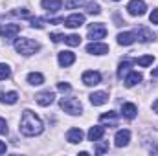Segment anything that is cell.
<instances>
[{"label": "cell", "mask_w": 158, "mask_h": 156, "mask_svg": "<svg viewBox=\"0 0 158 156\" xmlns=\"http://www.w3.org/2000/svg\"><path fill=\"white\" fill-rule=\"evenodd\" d=\"M40 6L48 11V13H55L63 7V0H42Z\"/></svg>", "instance_id": "obj_14"}, {"label": "cell", "mask_w": 158, "mask_h": 156, "mask_svg": "<svg viewBox=\"0 0 158 156\" xmlns=\"http://www.w3.org/2000/svg\"><path fill=\"white\" fill-rule=\"evenodd\" d=\"M39 42L33 39H28V37H24V39H19L15 42V50L19 51V53H22V55H31V53H35L37 50H39Z\"/></svg>", "instance_id": "obj_2"}, {"label": "cell", "mask_w": 158, "mask_h": 156, "mask_svg": "<svg viewBox=\"0 0 158 156\" xmlns=\"http://www.w3.org/2000/svg\"><path fill=\"white\" fill-rule=\"evenodd\" d=\"M57 88H59L61 92H68V90H70V84H68V83H59Z\"/></svg>", "instance_id": "obj_34"}, {"label": "cell", "mask_w": 158, "mask_h": 156, "mask_svg": "<svg viewBox=\"0 0 158 156\" xmlns=\"http://www.w3.org/2000/svg\"><path fill=\"white\" fill-rule=\"evenodd\" d=\"M0 134H7V123L4 117H0Z\"/></svg>", "instance_id": "obj_33"}, {"label": "cell", "mask_w": 158, "mask_h": 156, "mask_svg": "<svg viewBox=\"0 0 158 156\" xmlns=\"http://www.w3.org/2000/svg\"><path fill=\"white\" fill-rule=\"evenodd\" d=\"M64 42H66L68 46H79V42H81V37H79V35H76V33H72V35L64 37Z\"/></svg>", "instance_id": "obj_26"}, {"label": "cell", "mask_w": 158, "mask_h": 156, "mask_svg": "<svg viewBox=\"0 0 158 156\" xmlns=\"http://www.w3.org/2000/svg\"><path fill=\"white\" fill-rule=\"evenodd\" d=\"M105 151H109V143H107V142H105V143H98V145H96V153H98V154H103Z\"/></svg>", "instance_id": "obj_32"}, {"label": "cell", "mask_w": 158, "mask_h": 156, "mask_svg": "<svg viewBox=\"0 0 158 156\" xmlns=\"http://www.w3.org/2000/svg\"><path fill=\"white\" fill-rule=\"evenodd\" d=\"M9 76H11L9 66H7V64H4V63H0V81H6Z\"/></svg>", "instance_id": "obj_27"}, {"label": "cell", "mask_w": 158, "mask_h": 156, "mask_svg": "<svg viewBox=\"0 0 158 156\" xmlns=\"http://www.w3.org/2000/svg\"><path fill=\"white\" fill-rule=\"evenodd\" d=\"M19 33H20V26L19 24H4L0 28V35L4 37V40H13Z\"/></svg>", "instance_id": "obj_4"}, {"label": "cell", "mask_w": 158, "mask_h": 156, "mask_svg": "<svg viewBox=\"0 0 158 156\" xmlns=\"http://www.w3.org/2000/svg\"><path fill=\"white\" fill-rule=\"evenodd\" d=\"M129 140H131V132H129L127 129L118 130L116 136H114V143H116V147H125V145L129 143Z\"/></svg>", "instance_id": "obj_12"}, {"label": "cell", "mask_w": 158, "mask_h": 156, "mask_svg": "<svg viewBox=\"0 0 158 156\" xmlns=\"http://www.w3.org/2000/svg\"><path fill=\"white\" fill-rule=\"evenodd\" d=\"M59 105H61V109H63L64 112H68V114H72V116H77V114H81V110H83L81 101H79L77 97H63V99L59 101Z\"/></svg>", "instance_id": "obj_3"}, {"label": "cell", "mask_w": 158, "mask_h": 156, "mask_svg": "<svg viewBox=\"0 0 158 156\" xmlns=\"http://www.w3.org/2000/svg\"><path fill=\"white\" fill-rule=\"evenodd\" d=\"M107 37V28L103 24H92L88 26V39L92 40H99Z\"/></svg>", "instance_id": "obj_5"}, {"label": "cell", "mask_w": 158, "mask_h": 156, "mask_svg": "<svg viewBox=\"0 0 158 156\" xmlns=\"http://www.w3.org/2000/svg\"><path fill=\"white\" fill-rule=\"evenodd\" d=\"M109 101V94L107 92H94L90 94V103L94 107H99V105H105Z\"/></svg>", "instance_id": "obj_13"}, {"label": "cell", "mask_w": 158, "mask_h": 156, "mask_svg": "<svg viewBox=\"0 0 158 156\" xmlns=\"http://www.w3.org/2000/svg\"><path fill=\"white\" fill-rule=\"evenodd\" d=\"M11 13L17 15V17H22V18H28V17H30V11L24 9V7H22V9H15V11H11Z\"/></svg>", "instance_id": "obj_31"}, {"label": "cell", "mask_w": 158, "mask_h": 156, "mask_svg": "<svg viewBox=\"0 0 158 156\" xmlns=\"http://www.w3.org/2000/svg\"><path fill=\"white\" fill-rule=\"evenodd\" d=\"M127 9H129V13H131V15H134V17H142V15L145 13L147 6H145V2H143V0H131V2H129V6H127Z\"/></svg>", "instance_id": "obj_6"}, {"label": "cell", "mask_w": 158, "mask_h": 156, "mask_svg": "<svg viewBox=\"0 0 158 156\" xmlns=\"http://www.w3.org/2000/svg\"><path fill=\"white\" fill-rule=\"evenodd\" d=\"M83 4V0H66L64 2V6H66V9H76Z\"/></svg>", "instance_id": "obj_30"}, {"label": "cell", "mask_w": 158, "mask_h": 156, "mask_svg": "<svg viewBox=\"0 0 158 156\" xmlns=\"http://www.w3.org/2000/svg\"><path fill=\"white\" fill-rule=\"evenodd\" d=\"M83 83L86 86H94V84H99L101 83V74L99 72H94V70H86L83 74Z\"/></svg>", "instance_id": "obj_8"}, {"label": "cell", "mask_w": 158, "mask_h": 156, "mask_svg": "<svg viewBox=\"0 0 158 156\" xmlns=\"http://www.w3.org/2000/svg\"><path fill=\"white\" fill-rule=\"evenodd\" d=\"M63 24H64L66 28H70V30H76V28H79V26L85 24V17H83L81 13H74V15L66 17V18L63 20Z\"/></svg>", "instance_id": "obj_7"}, {"label": "cell", "mask_w": 158, "mask_h": 156, "mask_svg": "<svg viewBox=\"0 0 158 156\" xmlns=\"http://www.w3.org/2000/svg\"><path fill=\"white\" fill-rule=\"evenodd\" d=\"M134 35H136V39L142 40V42H149V40L155 39V33H153L149 28H145V26H140V28L134 31Z\"/></svg>", "instance_id": "obj_11"}, {"label": "cell", "mask_w": 158, "mask_h": 156, "mask_svg": "<svg viewBox=\"0 0 158 156\" xmlns=\"http://www.w3.org/2000/svg\"><path fill=\"white\" fill-rule=\"evenodd\" d=\"M35 101L39 103L40 107H50V105L55 101V94L50 92V90H48V92H40V94L35 96Z\"/></svg>", "instance_id": "obj_10"}, {"label": "cell", "mask_w": 158, "mask_h": 156, "mask_svg": "<svg viewBox=\"0 0 158 156\" xmlns=\"http://www.w3.org/2000/svg\"><path fill=\"white\" fill-rule=\"evenodd\" d=\"M66 140H68L70 143H79V142L83 140V130H81V129H70V130L66 132Z\"/></svg>", "instance_id": "obj_22"}, {"label": "cell", "mask_w": 158, "mask_h": 156, "mask_svg": "<svg viewBox=\"0 0 158 156\" xmlns=\"http://www.w3.org/2000/svg\"><path fill=\"white\" fill-rule=\"evenodd\" d=\"M153 61H155V55H143V57L136 59V63L140 66H149V64H153Z\"/></svg>", "instance_id": "obj_25"}, {"label": "cell", "mask_w": 158, "mask_h": 156, "mask_svg": "<svg viewBox=\"0 0 158 156\" xmlns=\"http://www.w3.org/2000/svg\"><path fill=\"white\" fill-rule=\"evenodd\" d=\"M28 83L33 84V86H40L44 83V76L39 74V72H31V74H28Z\"/></svg>", "instance_id": "obj_23"}, {"label": "cell", "mask_w": 158, "mask_h": 156, "mask_svg": "<svg viewBox=\"0 0 158 156\" xmlns=\"http://www.w3.org/2000/svg\"><path fill=\"white\" fill-rule=\"evenodd\" d=\"M131 64H132V61H131V59H125V61H121V63H119V68H118V77L119 79H123V76H127V74L131 72V70H129V68H131Z\"/></svg>", "instance_id": "obj_24"}, {"label": "cell", "mask_w": 158, "mask_h": 156, "mask_svg": "<svg viewBox=\"0 0 158 156\" xmlns=\"http://www.w3.org/2000/svg\"><path fill=\"white\" fill-rule=\"evenodd\" d=\"M44 24H46V20H44V18H40V17H33V18H31V28L42 30V28H44Z\"/></svg>", "instance_id": "obj_28"}, {"label": "cell", "mask_w": 158, "mask_h": 156, "mask_svg": "<svg viewBox=\"0 0 158 156\" xmlns=\"http://www.w3.org/2000/svg\"><path fill=\"white\" fill-rule=\"evenodd\" d=\"M121 114H123V117H127V119H134L136 114H138V109H136L134 103H123L121 105Z\"/></svg>", "instance_id": "obj_15"}, {"label": "cell", "mask_w": 158, "mask_h": 156, "mask_svg": "<svg viewBox=\"0 0 158 156\" xmlns=\"http://www.w3.org/2000/svg\"><path fill=\"white\" fill-rule=\"evenodd\" d=\"M149 18H151V22H153V24H158V9H153V13H151V17H149Z\"/></svg>", "instance_id": "obj_35"}, {"label": "cell", "mask_w": 158, "mask_h": 156, "mask_svg": "<svg viewBox=\"0 0 158 156\" xmlns=\"http://www.w3.org/2000/svg\"><path fill=\"white\" fill-rule=\"evenodd\" d=\"M44 125L40 121V117L31 112V110H24L22 112V119H20V132L24 136H39L42 132Z\"/></svg>", "instance_id": "obj_1"}, {"label": "cell", "mask_w": 158, "mask_h": 156, "mask_svg": "<svg viewBox=\"0 0 158 156\" xmlns=\"http://www.w3.org/2000/svg\"><path fill=\"white\" fill-rule=\"evenodd\" d=\"M142 74H138V72H129L127 74V77H125V86L127 88H131V86H134V84H138V83H142Z\"/></svg>", "instance_id": "obj_21"}, {"label": "cell", "mask_w": 158, "mask_h": 156, "mask_svg": "<svg viewBox=\"0 0 158 156\" xmlns=\"http://www.w3.org/2000/svg\"><path fill=\"white\" fill-rule=\"evenodd\" d=\"M114 2H118V0H114Z\"/></svg>", "instance_id": "obj_41"}, {"label": "cell", "mask_w": 158, "mask_h": 156, "mask_svg": "<svg viewBox=\"0 0 158 156\" xmlns=\"http://www.w3.org/2000/svg\"><path fill=\"white\" fill-rule=\"evenodd\" d=\"M151 77H158V68H156V70H153V72H151Z\"/></svg>", "instance_id": "obj_40"}, {"label": "cell", "mask_w": 158, "mask_h": 156, "mask_svg": "<svg viewBox=\"0 0 158 156\" xmlns=\"http://www.w3.org/2000/svg\"><path fill=\"white\" fill-rule=\"evenodd\" d=\"M153 110H155V112L158 114V99L155 101V103H153Z\"/></svg>", "instance_id": "obj_39"}, {"label": "cell", "mask_w": 158, "mask_h": 156, "mask_svg": "<svg viewBox=\"0 0 158 156\" xmlns=\"http://www.w3.org/2000/svg\"><path fill=\"white\" fill-rule=\"evenodd\" d=\"M86 11H88L90 15H99V13H101L99 6H98V4H94V2H90V4L86 6Z\"/></svg>", "instance_id": "obj_29"}, {"label": "cell", "mask_w": 158, "mask_h": 156, "mask_svg": "<svg viewBox=\"0 0 158 156\" xmlns=\"http://www.w3.org/2000/svg\"><path fill=\"white\" fill-rule=\"evenodd\" d=\"M103 134H105V127H101V125L90 127V130H88V140L94 143V142L101 140V138H103Z\"/></svg>", "instance_id": "obj_17"}, {"label": "cell", "mask_w": 158, "mask_h": 156, "mask_svg": "<svg viewBox=\"0 0 158 156\" xmlns=\"http://www.w3.org/2000/svg\"><path fill=\"white\" fill-rule=\"evenodd\" d=\"M99 121H101V123H109L110 127H116V125H118V114H116L114 110L105 112V114L99 116Z\"/></svg>", "instance_id": "obj_19"}, {"label": "cell", "mask_w": 158, "mask_h": 156, "mask_svg": "<svg viewBox=\"0 0 158 156\" xmlns=\"http://www.w3.org/2000/svg\"><path fill=\"white\" fill-rule=\"evenodd\" d=\"M0 101L4 105H15L19 101V94L17 92H2L0 94Z\"/></svg>", "instance_id": "obj_20"}, {"label": "cell", "mask_w": 158, "mask_h": 156, "mask_svg": "<svg viewBox=\"0 0 158 156\" xmlns=\"http://www.w3.org/2000/svg\"><path fill=\"white\" fill-rule=\"evenodd\" d=\"M151 153H153V154H158V143H156V145H153V147H151Z\"/></svg>", "instance_id": "obj_38"}, {"label": "cell", "mask_w": 158, "mask_h": 156, "mask_svg": "<svg viewBox=\"0 0 158 156\" xmlns=\"http://www.w3.org/2000/svg\"><path fill=\"white\" fill-rule=\"evenodd\" d=\"M50 39L53 40V42H59V40H63L64 37H63L61 33H52V35H50Z\"/></svg>", "instance_id": "obj_36"}, {"label": "cell", "mask_w": 158, "mask_h": 156, "mask_svg": "<svg viewBox=\"0 0 158 156\" xmlns=\"http://www.w3.org/2000/svg\"><path fill=\"white\" fill-rule=\"evenodd\" d=\"M74 63H76V55L72 51H61L59 53V64L61 66L66 68V66H72Z\"/></svg>", "instance_id": "obj_16"}, {"label": "cell", "mask_w": 158, "mask_h": 156, "mask_svg": "<svg viewBox=\"0 0 158 156\" xmlns=\"http://www.w3.org/2000/svg\"><path fill=\"white\" fill-rule=\"evenodd\" d=\"M6 149H7V147H6V143H4V142H0V154H4V153H6Z\"/></svg>", "instance_id": "obj_37"}, {"label": "cell", "mask_w": 158, "mask_h": 156, "mask_svg": "<svg viewBox=\"0 0 158 156\" xmlns=\"http://www.w3.org/2000/svg\"><path fill=\"white\" fill-rule=\"evenodd\" d=\"M86 51L88 53H92V55H105V53H109V46L107 44H103V42H90L88 46H86Z\"/></svg>", "instance_id": "obj_9"}, {"label": "cell", "mask_w": 158, "mask_h": 156, "mask_svg": "<svg viewBox=\"0 0 158 156\" xmlns=\"http://www.w3.org/2000/svg\"><path fill=\"white\" fill-rule=\"evenodd\" d=\"M134 40H136L134 31H123L118 35V44H121V46H131Z\"/></svg>", "instance_id": "obj_18"}]
</instances>
